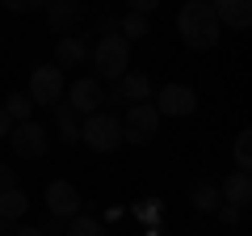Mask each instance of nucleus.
I'll list each match as a JSON object with an SVG mask.
<instances>
[{"label": "nucleus", "mask_w": 252, "mask_h": 236, "mask_svg": "<svg viewBox=\"0 0 252 236\" xmlns=\"http://www.w3.org/2000/svg\"><path fill=\"white\" fill-rule=\"evenodd\" d=\"M46 0H4V9L9 13H34V9H42Z\"/></svg>", "instance_id": "24"}, {"label": "nucleus", "mask_w": 252, "mask_h": 236, "mask_svg": "<svg viewBox=\"0 0 252 236\" xmlns=\"http://www.w3.org/2000/svg\"><path fill=\"white\" fill-rule=\"evenodd\" d=\"M42 202H46V211H51V219H72V215H80V190H76L72 182H46Z\"/></svg>", "instance_id": "8"}, {"label": "nucleus", "mask_w": 252, "mask_h": 236, "mask_svg": "<svg viewBox=\"0 0 252 236\" xmlns=\"http://www.w3.org/2000/svg\"><path fill=\"white\" fill-rule=\"evenodd\" d=\"M0 110H4V114H9L13 122H30V114H34V101H30L26 93H9Z\"/></svg>", "instance_id": "18"}, {"label": "nucleus", "mask_w": 252, "mask_h": 236, "mask_svg": "<svg viewBox=\"0 0 252 236\" xmlns=\"http://www.w3.org/2000/svg\"><path fill=\"white\" fill-rule=\"evenodd\" d=\"M219 26L227 30H248L252 26V0H206Z\"/></svg>", "instance_id": "11"}, {"label": "nucleus", "mask_w": 252, "mask_h": 236, "mask_svg": "<svg viewBox=\"0 0 252 236\" xmlns=\"http://www.w3.org/2000/svg\"><path fill=\"white\" fill-rule=\"evenodd\" d=\"M189 202H193V211H202V215H215L219 202H223V194H219L215 182H198L193 190H189Z\"/></svg>", "instance_id": "16"}, {"label": "nucleus", "mask_w": 252, "mask_h": 236, "mask_svg": "<svg viewBox=\"0 0 252 236\" xmlns=\"http://www.w3.org/2000/svg\"><path fill=\"white\" fill-rule=\"evenodd\" d=\"M105 101H114V106H135V101H152V80H147L143 72H126L122 80H118L114 93H105Z\"/></svg>", "instance_id": "12"}, {"label": "nucleus", "mask_w": 252, "mask_h": 236, "mask_svg": "<svg viewBox=\"0 0 252 236\" xmlns=\"http://www.w3.org/2000/svg\"><path fill=\"white\" fill-rule=\"evenodd\" d=\"M93 68H97V76H105V80H122L126 68H130V42H126L122 34H101V42L93 46Z\"/></svg>", "instance_id": "3"}, {"label": "nucleus", "mask_w": 252, "mask_h": 236, "mask_svg": "<svg viewBox=\"0 0 252 236\" xmlns=\"http://www.w3.org/2000/svg\"><path fill=\"white\" fill-rule=\"evenodd\" d=\"M219 194H223L227 207H240V211H244V207H248V198H252V177H248L244 169H235L231 177L219 186Z\"/></svg>", "instance_id": "14"}, {"label": "nucleus", "mask_w": 252, "mask_h": 236, "mask_svg": "<svg viewBox=\"0 0 252 236\" xmlns=\"http://www.w3.org/2000/svg\"><path fill=\"white\" fill-rule=\"evenodd\" d=\"M80 144L93 148V152H118L122 148V118L109 114V110L80 118Z\"/></svg>", "instance_id": "2"}, {"label": "nucleus", "mask_w": 252, "mask_h": 236, "mask_svg": "<svg viewBox=\"0 0 252 236\" xmlns=\"http://www.w3.org/2000/svg\"><path fill=\"white\" fill-rule=\"evenodd\" d=\"M118 34H122L126 42H135V38H143V34H147V17H143V13H126V17L118 21Z\"/></svg>", "instance_id": "20"}, {"label": "nucleus", "mask_w": 252, "mask_h": 236, "mask_svg": "<svg viewBox=\"0 0 252 236\" xmlns=\"http://www.w3.org/2000/svg\"><path fill=\"white\" fill-rule=\"evenodd\" d=\"M215 215H219V224H227V228H231V224H240V219H244V211H240V207H227V202H219V211H215Z\"/></svg>", "instance_id": "23"}, {"label": "nucleus", "mask_w": 252, "mask_h": 236, "mask_svg": "<svg viewBox=\"0 0 252 236\" xmlns=\"http://www.w3.org/2000/svg\"><path fill=\"white\" fill-rule=\"evenodd\" d=\"M42 232H46V236H59V232H63V219H46Z\"/></svg>", "instance_id": "27"}, {"label": "nucleus", "mask_w": 252, "mask_h": 236, "mask_svg": "<svg viewBox=\"0 0 252 236\" xmlns=\"http://www.w3.org/2000/svg\"><path fill=\"white\" fill-rule=\"evenodd\" d=\"M0 236H13V224H9V219H0Z\"/></svg>", "instance_id": "30"}, {"label": "nucleus", "mask_w": 252, "mask_h": 236, "mask_svg": "<svg viewBox=\"0 0 252 236\" xmlns=\"http://www.w3.org/2000/svg\"><path fill=\"white\" fill-rule=\"evenodd\" d=\"M152 9H160V0H126V13H152Z\"/></svg>", "instance_id": "25"}, {"label": "nucleus", "mask_w": 252, "mask_h": 236, "mask_svg": "<svg viewBox=\"0 0 252 236\" xmlns=\"http://www.w3.org/2000/svg\"><path fill=\"white\" fill-rule=\"evenodd\" d=\"M9 144H13V152H17L21 160H38V156H46V148H51V135H46L42 122L30 118V122H13Z\"/></svg>", "instance_id": "6"}, {"label": "nucleus", "mask_w": 252, "mask_h": 236, "mask_svg": "<svg viewBox=\"0 0 252 236\" xmlns=\"http://www.w3.org/2000/svg\"><path fill=\"white\" fill-rule=\"evenodd\" d=\"M152 106L160 110V118H189L198 110V93L189 89V84H164Z\"/></svg>", "instance_id": "7"}, {"label": "nucleus", "mask_w": 252, "mask_h": 236, "mask_svg": "<svg viewBox=\"0 0 252 236\" xmlns=\"http://www.w3.org/2000/svg\"><path fill=\"white\" fill-rule=\"evenodd\" d=\"M160 131V110L152 101H135V106H126V122H122V144H135L143 148L147 139Z\"/></svg>", "instance_id": "4"}, {"label": "nucleus", "mask_w": 252, "mask_h": 236, "mask_svg": "<svg viewBox=\"0 0 252 236\" xmlns=\"http://www.w3.org/2000/svg\"><path fill=\"white\" fill-rule=\"evenodd\" d=\"M135 219H143L147 228L160 224V219H164V202H160V198H143V202H135Z\"/></svg>", "instance_id": "22"}, {"label": "nucleus", "mask_w": 252, "mask_h": 236, "mask_svg": "<svg viewBox=\"0 0 252 236\" xmlns=\"http://www.w3.org/2000/svg\"><path fill=\"white\" fill-rule=\"evenodd\" d=\"M13 236H46L42 228H13Z\"/></svg>", "instance_id": "29"}, {"label": "nucleus", "mask_w": 252, "mask_h": 236, "mask_svg": "<svg viewBox=\"0 0 252 236\" xmlns=\"http://www.w3.org/2000/svg\"><path fill=\"white\" fill-rule=\"evenodd\" d=\"M177 34L189 51H210L219 42V34H223V26L215 21L206 0H185L181 13H177Z\"/></svg>", "instance_id": "1"}, {"label": "nucleus", "mask_w": 252, "mask_h": 236, "mask_svg": "<svg viewBox=\"0 0 252 236\" xmlns=\"http://www.w3.org/2000/svg\"><path fill=\"white\" fill-rule=\"evenodd\" d=\"M231 156H235V169H244V173L252 169V131H240V135H235Z\"/></svg>", "instance_id": "21"}, {"label": "nucleus", "mask_w": 252, "mask_h": 236, "mask_svg": "<svg viewBox=\"0 0 252 236\" xmlns=\"http://www.w3.org/2000/svg\"><path fill=\"white\" fill-rule=\"evenodd\" d=\"M63 89H67V80H63L59 64H38L34 72H30V101H34V106H59Z\"/></svg>", "instance_id": "5"}, {"label": "nucleus", "mask_w": 252, "mask_h": 236, "mask_svg": "<svg viewBox=\"0 0 252 236\" xmlns=\"http://www.w3.org/2000/svg\"><path fill=\"white\" fill-rule=\"evenodd\" d=\"M30 211V194L17 190V186H9V190L0 194V219H9V224H17L21 215Z\"/></svg>", "instance_id": "15"}, {"label": "nucleus", "mask_w": 252, "mask_h": 236, "mask_svg": "<svg viewBox=\"0 0 252 236\" xmlns=\"http://www.w3.org/2000/svg\"><path fill=\"white\" fill-rule=\"evenodd\" d=\"M67 106L76 110L80 118L97 114L101 106H105V89H101V80H93V76H84V80H76L72 89H67Z\"/></svg>", "instance_id": "10"}, {"label": "nucleus", "mask_w": 252, "mask_h": 236, "mask_svg": "<svg viewBox=\"0 0 252 236\" xmlns=\"http://www.w3.org/2000/svg\"><path fill=\"white\" fill-rule=\"evenodd\" d=\"M55 122H59V139L63 144H80V114H76L67 101L55 106Z\"/></svg>", "instance_id": "17"}, {"label": "nucleus", "mask_w": 252, "mask_h": 236, "mask_svg": "<svg viewBox=\"0 0 252 236\" xmlns=\"http://www.w3.org/2000/svg\"><path fill=\"white\" fill-rule=\"evenodd\" d=\"M9 186H17V177H13V169H9V164L0 160V194L9 190Z\"/></svg>", "instance_id": "26"}, {"label": "nucleus", "mask_w": 252, "mask_h": 236, "mask_svg": "<svg viewBox=\"0 0 252 236\" xmlns=\"http://www.w3.org/2000/svg\"><path fill=\"white\" fill-rule=\"evenodd\" d=\"M42 9H46V21H51V30L59 38L63 34H76L80 21H84V4H80V0H46Z\"/></svg>", "instance_id": "9"}, {"label": "nucleus", "mask_w": 252, "mask_h": 236, "mask_svg": "<svg viewBox=\"0 0 252 236\" xmlns=\"http://www.w3.org/2000/svg\"><path fill=\"white\" fill-rule=\"evenodd\" d=\"M67 236H105V224L93 215H72L67 219Z\"/></svg>", "instance_id": "19"}, {"label": "nucleus", "mask_w": 252, "mask_h": 236, "mask_svg": "<svg viewBox=\"0 0 252 236\" xmlns=\"http://www.w3.org/2000/svg\"><path fill=\"white\" fill-rule=\"evenodd\" d=\"M89 55H93V46L80 34H63L55 42V64L59 68H80V64H89Z\"/></svg>", "instance_id": "13"}, {"label": "nucleus", "mask_w": 252, "mask_h": 236, "mask_svg": "<svg viewBox=\"0 0 252 236\" xmlns=\"http://www.w3.org/2000/svg\"><path fill=\"white\" fill-rule=\"evenodd\" d=\"M9 131H13V118L0 110V139H9Z\"/></svg>", "instance_id": "28"}]
</instances>
